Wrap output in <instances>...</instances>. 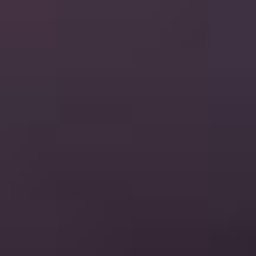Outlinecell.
Returning a JSON list of instances; mask_svg holds the SVG:
<instances>
[]
</instances>
